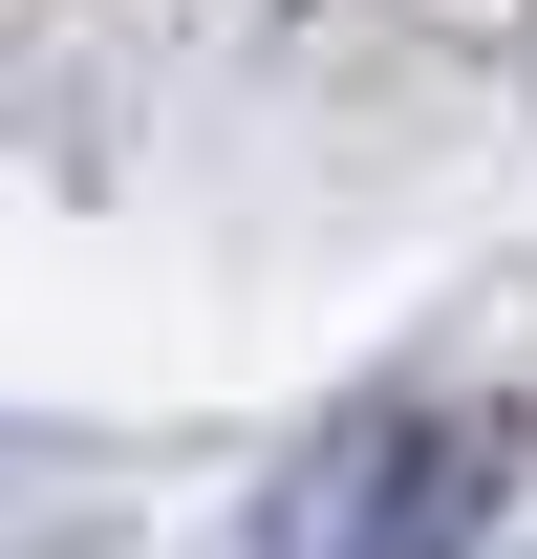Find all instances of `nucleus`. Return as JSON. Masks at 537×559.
<instances>
[{"instance_id":"1","label":"nucleus","mask_w":537,"mask_h":559,"mask_svg":"<svg viewBox=\"0 0 537 559\" xmlns=\"http://www.w3.org/2000/svg\"><path fill=\"white\" fill-rule=\"evenodd\" d=\"M473 474H494V430H452V409H366V430H323V452L279 474L259 559H452V538H473Z\"/></svg>"}]
</instances>
